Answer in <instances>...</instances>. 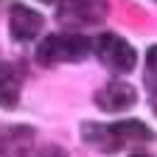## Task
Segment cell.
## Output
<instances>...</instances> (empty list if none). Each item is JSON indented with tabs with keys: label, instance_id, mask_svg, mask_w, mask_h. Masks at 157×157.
Wrapping results in <instances>:
<instances>
[{
	"label": "cell",
	"instance_id": "1",
	"mask_svg": "<svg viewBox=\"0 0 157 157\" xmlns=\"http://www.w3.org/2000/svg\"><path fill=\"white\" fill-rule=\"evenodd\" d=\"M82 137L93 149L104 154H115V151H124L126 146L149 143L154 132L143 121H118V124H84Z\"/></svg>",
	"mask_w": 157,
	"mask_h": 157
},
{
	"label": "cell",
	"instance_id": "2",
	"mask_svg": "<svg viewBox=\"0 0 157 157\" xmlns=\"http://www.w3.org/2000/svg\"><path fill=\"white\" fill-rule=\"evenodd\" d=\"M93 51V42L82 34H48L36 48V59L45 67H56L65 62H82Z\"/></svg>",
	"mask_w": 157,
	"mask_h": 157
},
{
	"label": "cell",
	"instance_id": "3",
	"mask_svg": "<svg viewBox=\"0 0 157 157\" xmlns=\"http://www.w3.org/2000/svg\"><path fill=\"white\" fill-rule=\"evenodd\" d=\"M56 17H59V23L67 25V28L98 25L107 17V3L104 0H62Z\"/></svg>",
	"mask_w": 157,
	"mask_h": 157
},
{
	"label": "cell",
	"instance_id": "4",
	"mask_svg": "<svg viewBox=\"0 0 157 157\" xmlns=\"http://www.w3.org/2000/svg\"><path fill=\"white\" fill-rule=\"evenodd\" d=\"M95 51L101 56V62L115 73H129L135 67V62H137L135 48L118 34H101L98 42H95Z\"/></svg>",
	"mask_w": 157,
	"mask_h": 157
},
{
	"label": "cell",
	"instance_id": "5",
	"mask_svg": "<svg viewBox=\"0 0 157 157\" xmlns=\"http://www.w3.org/2000/svg\"><path fill=\"white\" fill-rule=\"evenodd\" d=\"M135 101H137V93H135V87L129 82H124V78H112V82H107L95 93V104L104 112H124Z\"/></svg>",
	"mask_w": 157,
	"mask_h": 157
},
{
	"label": "cell",
	"instance_id": "6",
	"mask_svg": "<svg viewBox=\"0 0 157 157\" xmlns=\"http://www.w3.org/2000/svg\"><path fill=\"white\" fill-rule=\"evenodd\" d=\"M42 25H45L42 14L34 11V9H25V6H17V9L11 11V17H9V28H11V34H14V39H23V42L39 36Z\"/></svg>",
	"mask_w": 157,
	"mask_h": 157
},
{
	"label": "cell",
	"instance_id": "7",
	"mask_svg": "<svg viewBox=\"0 0 157 157\" xmlns=\"http://www.w3.org/2000/svg\"><path fill=\"white\" fill-rule=\"evenodd\" d=\"M20 101V76L9 62H0V107L14 109Z\"/></svg>",
	"mask_w": 157,
	"mask_h": 157
},
{
	"label": "cell",
	"instance_id": "8",
	"mask_svg": "<svg viewBox=\"0 0 157 157\" xmlns=\"http://www.w3.org/2000/svg\"><path fill=\"white\" fill-rule=\"evenodd\" d=\"M146 87L151 90V93H157V45L154 48H149V53H146Z\"/></svg>",
	"mask_w": 157,
	"mask_h": 157
},
{
	"label": "cell",
	"instance_id": "9",
	"mask_svg": "<svg viewBox=\"0 0 157 157\" xmlns=\"http://www.w3.org/2000/svg\"><path fill=\"white\" fill-rule=\"evenodd\" d=\"M39 157H67L62 149H56V146H51V149H45L42 154H39Z\"/></svg>",
	"mask_w": 157,
	"mask_h": 157
},
{
	"label": "cell",
	"instance_id": "10",
	"mask_svg": "<svg viewBox=\"0 0 157 157\" xmlns=\"http://www.w3.org/2000/svg\"><path fill=\"white\" fill-rule=\"evenodd\" d=\"M132 157H149V154H132Z\"/></svg>",
	"mask_w": 157,
	"mask_h": 157
},
{
	"label": "cell",
	"instance_id": "11",
	"mask_svg": "<svg viewBox=\"0 0 157 157\" xmlns=\"http://www.w3.org/2000/svg\"><path fill=\"white\" fill-rule=\"evenodd\" d=\"M154 112H157V101H154Z\"/></svg>",
	"mask_w": 157,
	"mask_h": 157
}]
</instances>
